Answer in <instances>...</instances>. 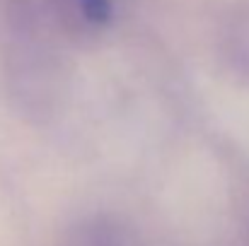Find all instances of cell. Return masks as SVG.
I'll return each instance as SVG.
<instances>
[{"instance_id": "6da1fadb", "label": "cell", "mask_w": 249, "mask_h": 246, "mask_svg": "<svg viewBox=\"0 0 249 246\" xmlns=\"http://www.w3.org/2000/svg\"><path fill=\"white\" fill-rule=\"evenodd\" d=\"M78 10L92 27H107L114 19V0H78Z\"/></svg>"}, {"instance_id": "7a4b0ae2", "label": "cell", "mask_w": 249, "mask_h": 246, "mask_svg": "<svg viewBox=\"0 0 249 246\" xmlns=\"http://www.w3.org/2000/svg\"><path fill=\"white\" fill-rule=\"evenodd\" d=\"M75 246H119V244H116V237H111L109 232L94 227V230H89Z\"/></svg>"}]
</instances>
